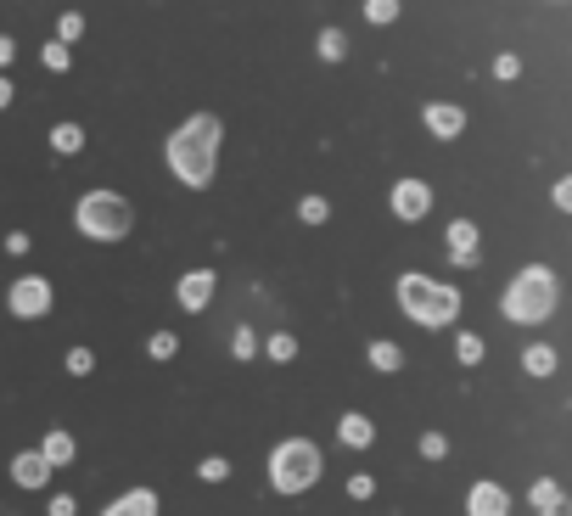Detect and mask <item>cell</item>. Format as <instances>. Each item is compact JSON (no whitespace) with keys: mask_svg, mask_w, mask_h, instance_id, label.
<instances>
[{"mask_svg":"<svg viewBox=\"0 0 572 516\" xmlns=\"http://www.w3.org/2000/svg\"><path fill=\"white\" fill-rule=\"evenodd\" d=\"M73 511H79V505H73L68 494H57V500H51V516H73Z\"/></svg>","mask_w":572,"mask_h":516,"instance_id":"d590c367","label":"cell"},{"mask_svg":"<svg viewBox=\"0 0 572 516\" xmlns=\"http://www.w3.org/2000/svg\"><path fill=\"white\" fill-rule=\"evenodd\" d=\"M264 348H270V359H281V365H286V359H298V337H292V331H275Z\"/></svg>","mask_w":572,"mask_h":516,"instance_id":"cb8c5ba5","label":"cell"},{"mask_svg":"<svg viewBox=\"0 0 572 516\" xmlns=\"http://www.w3.org/2000/svg\"><path fill=\"white\" fill-rule=\"evenodd\" d=\"M230 354H236V359H253V354H258V337H253V331L242 326V331H236V337H230Z\"/></svg>","mask_w":572,"mask_h":516,"instance_id":"4dcf8cb0","label":"cell"},{"mask_svg":"<svg viewBox=\"0 0 572 516\" xmlns=\"http://www.w3.org/2000/svg\"><path fill=\"white\" fill-rule=\"evenodd\" d=\"M214 287H219V275L214 270H191V275H180V309H208L214 303Z\"/></svg>","mask_w":572,"mask_h":516,"instance_id":"9c48e42d","label":"cell"},{"mask_svg":"<svg viewBox=\"0 0 572 516\" xmlns=\"http://www.w3.org/2000/svg\"><path fill=\"white\" fill-rule=\"evenodd\" d=\"M348 494H354V500H371V494H376V477H371V472H354V477H348Z\"/></svg>","mask_w":572,"mask_h":516,"instance_id":"1f68e13d","label":"cell"},{"mask_svg":"<svg viewBox=\"0 0 572 516\" xmlns=\"http://www.w3.org/2000/svg\"><path fill=\"white\" fill-rule=\"evenodd\" d=\"M348 57V34L343 29H320V62H343Z\"/></svg>","mask_w":572,"mask_h":516,"instance_id":"d6986e66","label":"cell"},{"mask_svg":"<svg viewBox=\"0 0 572 516\" xmlns=\"http://www.w3.org/2000/svg\"><path fill=\"white\" fill-rule=\"evenodd\" d=\"M146 354H152V359H174V354H180V337H174V331H152V337H146Z\"/></svg>","mask_w":572,"mask_h":516,"instance_id":"ffe728a7","label":"cell"},{"mask_svg":"<svg viewBox=\"0 0 572 516\" xmlns=\"http://www.w3.org/2000/svg\"><path fill=\"white\" fill-rule=\"evenodd\" d=\"M0 107H12V79L0 73Z\"/></svg>","mask_w":572,"mask_h":516,"instance_id":"8d00e7d4","label":"cell"},{"mask_svg":"<svg viewBox=\"0 0 572 516\" xmlns=\"http://www.w3.org/2000/svg\"><path fill=\"white\" fill-rule=\"evenodd\" d=\"M40 455L51 460V466H68V460L79 455V449H73V438H68V432H45V444H40Z\"/></svg>","mask_w":572,"mask_h":516,"instance_id":"e0dca14e","label":"cell"},{"mask_svg":"<svg viewBox=\"0 0 572 516\" xmlns=\"http://www.w3.org/2000/svg\"><path fill=\"white\" fill-rule=\"evenodd\" d=\"M449 253H455V264H477V225L472 219H455V225H449Z\"/></svg>","mask_w":572,"mask_h":516,"instance_id":"4fadbf2b","label":"cell"},{"mask_svg":"<svg viewBox=\"0 0 572 516\" xmlns=\"http://www.w3.org/2000/svg\"><path fill=\"white\" fill-rule=\"evenodd\" d=\"M101 516H158V494H152V488H129V494H118Z\"/></svg>","mask_w":572,"mask_h":516,"instance_id":"7c38bea8","label":"cell"},{"mask_svg":"<svg viewBox=\"0 0 572 516\" xmlns=\"http://www.w3.org/2000/svg\"><path fill=\"white\" fill-rule=\"evenodd\" d=\"M528 505H533V511H556V505H561V483H556V477H539V483L528 488Z\"/></svg>","mask_w":572,"mask_h":516,"instance_id":"ac0fdd59","label":"cell"},{"mask_svg":"<svg viewBox=\"0 0 572 516\" xmlns=\"http://www.w3.org/2000/svg\"><path fill=\"white\" fill-rule=\"evenodd\" d=\"M544 516H567V511H561V505H556V511H544Z\"/></svg>","mask_w":572,"mask_h":516,"instance_id":"74e56055","label":"cell"},{"mask_svg":"<svg viewBox=\"0 0 572 516\" xmlns=\"http://www.w3.org/2000/svg\"><path fill=\"white\" fill-rule=\"evenodd\" d=\"M12 483L17 488H45L51 483V460H45L40 449H23V455L12 460Z\"/></svg>","mask_w":572,"mask_h":516,"instance_id":"8fae6325","label":"cell"},{"mask_svg":"<svg viewBox=\"0 0 572 516\" xmlns=\"http://www.w3.org/2000/svg\"><path fill=\"white\" fill-rule=\"evenodd\" d=\"M79 34H85V17H79V12H62V17H57V40L73 45Z\"/></svg>","mask_w":572,"mask_h":516,"instance_id":"484cf974","label":"cell"},{"mask_svg":"<svg viewBox=\"0 0 572 516\" xmlns=\"http://www.w3.org/2000/svg\"><path fill=\"white\" fill-rule=\"evenodd\" d=\"M365 17H371V23H393V17H399V0H365Z\"/></svg>","mask_w":572,"mask_h":516,"instance_id":"83f0119b","label":"cell"},{"mask_svg":"<svg viewBox=\"0 0 572 516\" xmlns=\"http://www.w3.org/2000/svg\"><path fill=\"white\" fill-rule=\"evenodd\" d=\"M387 202H393V219H410V225H415V219L432 214V186H427V180H399Z\"/></svg>","mask_w":572,"mask_h":516,"instance_id":"52a82bcc","label":"cell"},{"mask_svg":"<svg viewBox=\"0 0 572 516\" xmlns=\"http://www.w3.org/2000/svg\"><path fill=\"white\" fill-rule=\"evenodd\" d=\"M68 371L73 376H90V371H96V354H90V348H68Z\"/></svg>","mask_w":572,"mask_h":516,"instance_id":"f546056e","label":"cell"},{"mask_svg":"<svg viewBox=\"0 0 572 516\" xmlns=\"http://www.w3.org/2000/svg\"><path fill=\"white\" fill-rule=\"evenodd\" d=\"M337 438H343L348 449H371V444H376V427L359 416V410H348V416L337 421Z\"/></svg>","mask_w":572,"mask_h":516,"instance_id":"5bb4252c","label":"cell"},{"mask_svg":"<svg viewBox=\"0 0 572 516\" xmlns=\"http://www.w3.org/2000/svg\"><path fill=\"white\" fill-rule=\"evenodd\" d=\"M51 152H62V158L85 152V129H79V124H57V129H51Z\"/></svg>","mask_w":572,"mask_h":516,"instance_id":"2e32d148","label":"cell"},{"mask_svg":"<svg viewBox=\"0 0 572 516\" xmlns=\"http://www.w3.org/2000/svg\"><path fill=\"white\" fill-rule=\"evenodd\" d=\"M421 124H427L432 135H438V141H455L460 129H466V107H455V101H427Z\"/></svg>","mask_w":572,"mask_h":516,"instance_id":"ba28073f","label":"cell"},{"mask_svg":"<svg viewBox=\"0 0 572 516\" xmlns=\"http://www.w3.org/2000/svg\"><path fill=\"white\" fill-rule=\"evenodd\" d=\"M399 309L415 320V326H455L460 315V292L444 287V281H432V275H399Z\"/></svg>","mask_w":572,"mask_h":516,"instance_id":"7a4b0ae2","label":"cell"},{"mask_svg":"<svg viewBox=\"0 0 572 516\" xmlns=\"http://www.w3.org/2000/svg\"><path fill=\"white\" fill-rule=\"evenodd\" d=\"M371 365H376V371H399V365H404L399 343H371Z\"/></svg>","mask_w":572,"mask_h":516,"instance_id":"603a6c76","label":"cell"},{"mask_svg":"<svg viewBox=\"0 0 572 516\" xmlns=\"http://www.w3.org/2000/svg\"><path fill=\"white\" fill-rule=\"evenodd\" d=\"M421 455H427V460H444V455H449V438H444V432H421Z\"/></svg>","mask_w":572,"mask_h":516,"instance_id":"f1b7e54d","label":"cell"},{"mask_svg":"<svg viewBox=\"0 0 572 516\" xmlns=\"http://www.w3.org/2000/svg\"><path fill=\"white\" fill-rule=\"evenodd\" d=\"M73 225L85 230L90 242H124L129 225H135V208L118 191H85L79 208H73Z\"/></svg>","mask_w":572,"mask_h":516,"instance_id":"277c9868","label":"cell"},{"mask_svg":"<svg viewBox=\"0 0 572 516\" xmlns=\"http://www.w3.org/2000/svg\"><path fill=\"white\" fill-rule=\"evenodd\" d=\"M320 449L309 444V438H286L281 449L270 455V483L275 494H303V488H315L320 483Z\"/></svg>","mask_w":572,"mask_h":516,"instance_id":"5b68a950","label":"cell"},{"mask_svg":"<svg viewBox=\"0 0 572 516\" xmlns=\"http://www.w3.org/2000/svg\"><path fill=\"white\" fill-rule=\"evenodd\" d=\"M197 477H202V483H225V477H230V460H225V455H208V460L197 466Z\"/></svg>","mask_w":572,"mask_h":516,"instance_id":"d4e9b609","label":"cell"},{"mask_svg":"<svg viewBox=\"0 0 572 516\" xmlns=\"http://www.w3.org/2000/svg\"><path fill=\"white\" fill-rule=\"evenodd\" d=\"M466 516H511V494L500 483H477L466 494Z\"/></svg>","mask_w":572,"mask_h":516,"instance_id":"30bf717a","label":"cell"},{"mask_svg":"<svg viewBox=\"0 0 572 516\" xmlns=\"http://www.w3.org/2000/svg\"><path fill=\"white\" fill-rule=\"evenodd\" d=\"M219 141H225V124H219L214 113H191L186 124L169 135V169L186 180V186H208L219 169Z\"/></svg>","mask_w":572,"mask_h":516,"instance_id":"6da1fadb","label":"cell"},{"mask_svg":"<svg viewBox=\"0 0 572 516\" xmlns=\"http://www.w3.org/2000/svg\"><path fill=\"white\" fill-rule=\"evenodd\" d=\"M505 320H516V326H539V320H550V309H556V275L544 270V264H528V270L511 275V287H505L500 298Z\"/></svg>","mask_w":572,"mask_h":516,"instance_id":"3957f363","label":"cell"},{"mask_svg":"<svg viewBox=\"0 0 572 516\" xmlns=\"http://www.w3.org/2000/svg\"><path fill=\"white\" fill-rule=\"evenodd\" d=\"M12 57H17V40H12V34H0V68H6Z\"/></svg>","mask_w":572,"mask_h":516,"instance_id":"e575fe53","label":"cell"},{"mask_svg":"<svg viewBox=\"0 0 572 516\" xmlns=\"http://www.w3.org/2000/svg\"><path fill=\"white\" fill-rule=\"evenodd\" d=\"M522 371H528V376H550V371H556V348H550V343L522 348Z\"/></svg>","mask_w":572,"mask_h":516,"instance_id":"9a60e30c","label":"cell"},{"mask_svg":"<svg viewBox=\"0 0 572 516\" xmlns=\"http://www.w3.org/2000/svg\"><path fill=\"white\" fill-rule=\"evenodd\" d=\"M6 309H12L17 320H40L45 309H51V281H45V275L12 281V287H6Z\"/></svg>","mask_w":572,"mask_h":516,"instance_id":"8992f818","label":"cell"},{"mask_svg":"<svg viewBox=\"0 0 572 516\" xmlns=\"http://www.w3.org/2000/svg\"><path fill=\"white\" fill-rule=\"evenodd\" d=\"M494 73H500V79H516V73H522V62L505 51V57H494Z\"/></svg>","mask_w":572,"mask_h":516,"instance_id":"d6a6232c","label":"cell"},{"mask_svg":"<svg viewBox=\"0 0 572 516\" xmlns=\"http://www.w3.org/2000/svg\"><path fill=\"white\" fill-rule=\"evenodd\" d=\"M298 219H303V225H326V219H331V202H326V197H303V202H298Z\"/></svg>","mask_w":572,"mask_h":516,"instance_id":"7402d4cb","label":"cell"},{"mask_svg":"<svg viewBox=\"0 0 572 516\" xmlns=\"http://www.w3.org/2000/svg\"><path fill=\"white\" fill-rule=\"evenodd\" d=\"M40 62H45L51 73H68V45H62V40H51V45L40 51Z\"/></svg>","mask_w":572,"mask_h":516,"instance_id":"4316f807","label":"cell"},{"mask_svg":"<svg viewBox=\"0 0 572 516\" xmlns=\"http://www.w3.org/2000/svg\"><path fill=\"white\" fill-rule=\"evenodd\" d=\"M483 354H488L483 337H477V331H460V343H455V359H460V365H477Z\"/></svg>","mask_w":572,"mask_h":516,"instance_id":"44dd1931","label":"cell"},{"mask_svg":"<svg viewBox=\"0 0 572 516\" xmlns=\"http://www.w3.org/2000/svg\"><path fill=\"white\" fill-rule=\"evenodd\" d=\"M556 208H561V214H572V174H567V180H556Z\"/></svg>","mask_w":572,"mask_h":516,"instance_id":"836d02e7","label":"cell"}]
</instances>
